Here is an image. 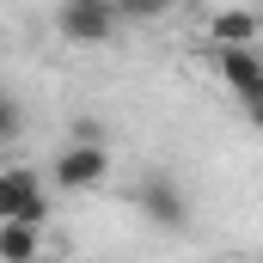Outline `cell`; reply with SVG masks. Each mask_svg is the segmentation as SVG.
<instances>
[{
	"label": "cell",
	"instance_id": "cell-1",
	"mask_svg": "<svg viewBox=\"0 0 263 263\" xmlns=\"http://www.w3.org/2000/svg\"><path fill=\"white\" fill-rule=\"evenodd\" d=\"M0 220H31V227L49 220V184L31 165H6L0 172Z\"/></svg>",
	"mask_w": 263,
	"mask_h": 263
},
{
	"label": "cell",
	"instance_id": "cell-2",
	"mask_svg": "<svg viewBox=\"0 0 263 263\" xmlns=\"http://www.w3.org/2000/svg\"><path fill=\"white\" fill-rule=\"evenodd\" d=\"M55 184H62L67 196L73 190H98L104 178H110V153L104 147H86V141H67L62 153H55V172H49Z\"/></svg>",
	"mask_w": 263,
	"mask_h": 263
},
{
	"label": "cell",
	"instance_id": "cell-3",
	"mask_svg": "<svg viewBox=\"0 0 263 263\" xmlns=\"http://www.w3.org/2000/svg\"><path fill=\"white\" fill-rule=\"evenodd\" d=\"M55 31H62L67 43H110L117 37V12H104L98 0H62Z\"/></svg>",
	"mask_w": 263,
	"mask_h": 263
},
{
	"label": "cell",
	"instance_id": "cell-4",
	"mask_svg": "<svg viewBox=\"0 0 263 263\" xmlns=\"http://www.w3.org/2000/svg\"><path fill=\"white\" fill-rule=\"evenodd\" d=\"M135 202H141V214H147L153 227H165V233H184V227H190V202H184V190H178L172 178H147V184L135 190Z\"/></svg>",
	"mask_w": 263,
	"mask_h": 263
},
{
	"label": "cell",
	"instance_id": "cell-5",
	"mask_svg": "<svg viewBox=\"0 0 263 263\" xmlns=\"http://www.w3.org/2000/svg\"><path fill=\"white\" fill-rule=\"evenodd\" d=\"M214 67H220V80L233 86V98L257 110V98H263V62H257V43H251V49H214Z\"/></svg>",
	"mask_w": 263,
	"mask_h": 263
},
{
	"label": "cell",
	"instance_id": "cell-6",
	"mask_svg": "<svg viewBox=\"0 0 263 263\" xmlns=\"http://www.w3.org/2000/svg\"><path fill=\"white\" fill-rule=\"evenodd\" d=\"M257 37H263V25L251 6H220L208 18V49H251Z\"/></svg>",
	"mask_w": 263,
	"mask_h": 263
},
{
	"label": "cell",
	"instance_id": "cell-7",
	"mask_svg": "<svg viewBox=\"0 0 263 263\" xmlns=\"http://www.w3.org/2000/svg\"><path fill=\"white\" fill-rule=\"evenodd\" d=\"M37 251H43V227L0 220V263H37Z\"/></svg>",
	"mask_w": 263,
	"mask_h": 263
},
{
	"label": "cell",
	"instance_id": "cell-8",
	"mask_svg": "<svg viewBox=\"0 0 263 263\" xmlns=\"http://www.w3.org/2000/svg\"><path fill=\"white\" fill-rule=\"evenodd\" d=\"M12 135H18V104H12V98L0 92V147H6Z\"/></svg>",
	"mask_w": 263,
	"mask_h": 263
},
{
	"label": "cell",
	"instance_id": "cell-9",
	"mask_svg": "<svg viewBox=\"0 0 263 263\" xmlns=\"http://www.w3.org/2000/svg\"><path fill=\"white\" fill-rule=\"evenodd\" d=\"M165 6H172V0H129V6H123V18H159Z\"/></svg>",
	"mask_w": 263,
	"mask_h": 263
},
{
	"label": "cell",
	"instance_id": "cell-10",
	"mask_svg": "<svg viewBox=\"0 0 263 263\" xmlns=\"http://www.w3.org/2000/svg\"><path fill=\"white\" fill-rule=\"evenodd\" d=\"M98 6H104V12H117V18H123V6H129V0H98Z\"/></svg>",
	"mask_w": 263,
	"mask_h": 263
}]
</instances>
